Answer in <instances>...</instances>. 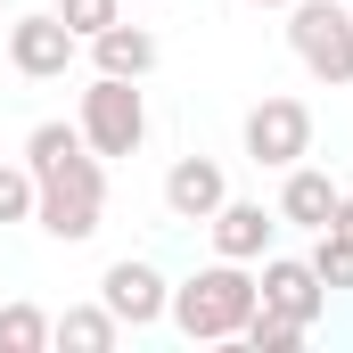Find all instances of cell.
Listing matches in <instances>:
<instances>
[{
	"instance_id": "cell-1",
	"label": "cell",
	"mask_w": 353,
	"mask_h": 353,
	"mask_svg": "<svg viewBox=\"0 0 353 353\" xmlns=\"http://www.w3.org/2000/svg\"><path fill=\"white\" fill-rule=\"evenodd\" d=\"M263 304V288H255V271L247 263H214L189 271L173 288V304H165V321H173L189 345H239V329H247V312Z\"/></svg>"
},
{
	"instance_id": "cell-2",
	"label": "cell",
	"mask_w": 353,
	"mask_h": 353,
	"mask_svg": "<svg viewBox=\"0 0 353 353\" xmlns=\"http://www.w3.org/2000/svg\"><path fill=\"white\" fill-rule=\"evenodd\" d=\"M99 214H107V157L66 148L58 165L33 173V222H41L58 247H83L90 230H99Z\"/></svg>"
},
{
	"instance_id": "cell-3",
	"label": "cell",
	"mask_w": 353,
	"mask_h": 353,
	"mask_svg": "<svg viewBox=\"0 0 353 353\" xmlns=\"http://www.w3.org/2000/svg\"><path fill=\"white\" fill-rule=\"evenodd\" d=\"M288 50L304 58V74L329 90L353 83V8L345 0H288Z\"/></svg>"
},
{
	"instance_id": "cell-4",
	"label": "cell",
	"mask_w": 353,
	"mask_h": 353,
	"mask_svg": "<svg viewBox=\"0 0 353 353\" xmlns=\"http://www.w3.org/2000/svg\"><path fill=\"white\" fill-rule=\"evenodd\" d=\"M74 123H83L90 157H140V140H148V99H140L132 74H90Z\"/></svg>"
},
{
	"instance_id": "cell-5",
	"label": "cell",
	"mask_w": 353,
	"mask_h": 353,
	"mask_svg": "<svg viewBox=\"0 0 353 353\" xmlns=\"http://www.w3.org/2000/svg\"><path fill=\"white\" fill-rule=\"evenodd\" d=\"M247 157L271 165V173L304 165V157H312V107H304V99H255V107H247Z\"/></svg>"
},
{
	"instance_id": "cell-6",
	"label": "cell",
	"mask_w": 353,
	"mask_h": 353,
	"mask_svg": "<svg viewBox=\"0 0 353 353\" xmlns=\"http://www.w3.org/2000/svg\"><path fill=\"white\" fill-rule=\"evenodd\" d=\"M74 33H66V17L58 8H33V17H17L8 25V66L25 74V83H58L66 66H74Z\"/></svg>"
},
{
	"instance_id": "cell-7",
	"label": "cell",
	"mask_w": 353,
	"mask_h": 353,
	"mask_svg": "<svg viewBox=\"0 0 353 353\" xmlns=\"http://www.w3.org/2000/svg\"><path fill=\"white\" fill-rule=\"evenodd\" d=\"M99 304H107L123 329H157L165 304H173V288H165V271H157V263L123 255V263H107V279H99Z\"/></svg>"
},
{
	"instance_id": "cell-8",
	"label": "cell",
	"mask_w": 353,
	"mask_h": 353,
	"mask_svg": "<svg viewBox=\"0 0 353 353\" xmlns=\"http://www.w3.org/2000/svg\"><path fill=\"white\" fill-rule=\"evenodd\" d=\"M205 230H214V255H222V263H263L279 214H263L255 197H222V205L205 214Z\"/></svg>"
},
{
	"instance_id": "cell-9",
	"label": "cell",
	"mask_w": 353,
	"mask_h": 353,
	"mask_svg": "<svg viewBox=\"0 0 353 353\" xmlns=\"http://www.w3.org/2000/svg\"><path fill=\"white\" fill-rule=\"evenodd\" d=\"M255 288H263V304H271V312H288L296 329H312V321H321V304H329L321 271L304 263V255H263V279H255Z\"/></svg>"
},
{
	"instance_id": "cell-10",
	"label": "cell",
	"mask_w": 353,
	"mask_h": 353,
	"mask_svg": "<svg viewBox=\"0 0 353 353\" xmlns=\"http://www.w3.org/2000/svg\"><path fill=\"white\" fill-rule=\"evenodd\" d=\"M222 197H230V181H222L214 157H173V173H165V214L173 222H205Z\"/></svg>"
},
{
	"instance_id": "cell-11",
	"label": "cell",
	"mask_w": 353,
	"mask_h": 353,
	"mask_svg": "<svg viewBox=\"0 0 353 353\" xmlns=\"http://www.w3.org/2000/svg\"><path fill=\"white\" fill-rule=\"evenodd\" d=\"M337 197H345V189L321 173V165H288V181H279V222H296V230H329Z\"/></svg>"
},
{
	"instance_id": "cell-12",
	"label": "cell",
	"mask_w": 353,
	"mask_h": 353,
	"mask_svg": "<svg viewBox=\"0 0 353 353\" xmlns=\"http://www.w3.org/2000/svg\"><path fill=\"white\" fill-rule=\"evenodd\" d=\"M90 66H99V74H132V83H140V74H157V33L115 17L107 33H90Z\"/></svg>"
},
{
	"instance_id": "cell-13",
	"label": "cell",
	"mask_w": 353,
	"mask_h": 353,
	"mask_svg": "<svg viewBox=\"0 0 353 353\" xmlns=\"http://www.w3.org/2000/svg\"><path fill=\"white\" fill-rule=\"evenodd\" d=\"M115 337H123V321H115L107 304H74V312L50 321V345H74V353H107Z\"/></svg>"
},
{
	"instance_id": "cell-14",
	"label": "cell",
	"mask_w": 353,
	"mask_h": 353,
	"mask_svg": "<svg viewBox=\"0 0 353 353\" xmlns=\"http://www.w3.org/2000/svg\"><path fill=\"white\" fill-rule=\"evenodd\" d=\"M304 263L321 271L329 296H345V288H353V239H345V230H312V255H304Z\"/></svg>"
},
{
	"instance_id": "cell-15",
	"label": "cell",
	"mask_w": 353,
	"mask_h": 353,
	"mask_svg": "<svg viewBox=\"0 0 353 353\" xmlns=\"http://www.w3.org/2000/svg\"><path fill=\"white\" fill-rule=\"evenodd\" d=\"M50 345V312L41 304H0V353H41Z\"/></svg>"
},
{
	"instance_id": "cell-16",
	"label": "cell",
	"mask_w": 353,
	"mask_h": 353,
	"mask_svg": "<svg viewBox=\"0 0 353 353\" xmlns=\"http://www.w3.org/2000/svg\"><path fill=\"white\" fill-rule=\"evenodd\" d=\"M312 329H296L288 312H271V304H255L247 312V329H239V345H255V353H288V345H304Z\"/></svg>"
},
{
	"instance_id": "cell-17",
	"label": "cell",
	"mask_w": 353,
	"mask_h": 353,
	"mask_svg": "<svg viewBox=\"0 0 353 353\" xmlns=\"http://www.w3.org/2000/svg\"><path fill=\"white\" fill-rule=\"evenodd\" d=\"M58 17H66L74 41H90V33H107V25L123 17V0H58Z\"/></svg>"
},
{
	"instance_id": "cell-18",
	"label": "cell",
	"mask_w": 353,
	"mask_h": 353,
	"mask_svg": "<svg viewBox=\"0 0 353 353\" xmlns=\"http://www.w3.org/2000/svg\"><path fill=\"white\" fill-rule=\"evenodd\" d=\"M0 222H33V173L0 165Z\"/></svg>"
},
{
	"instance_id": "cell-19",
	"label": "cell",
	"mask_w": 353,
	"mask_h": 353,
	"mask_svg": "<svg viewBox=\"0 0 353 353\" xmlns=\"http://www.w3.org/2000/svg\"><path fill=\"white\" fill-rule=\"evenodd\" d=\"M329 230H345V239H353V197H337V214H329Z\"/></svg>"
},
{
	"instance_id": "cell-20",
	"label": "cell",
	"mask_w": 353,
	"mask_h": 353,
	"mask_svg": "<svg viewBox=\"0 0 353 353\" xmlns=\"http://www.w3.org/2000/svg\"><path fill=\"white\" fill-rule=\"evenodd\" d=\"M255 8H288V0H255Z\"/></svg>"
},
{
	"instance_id": "cell-21",
	"label": "cell",
	"mask_w": 353,
	"mask_h": 353,
	"mask_svg": "<svg viewBox=\"0 0 353 353\" xmlns=\"http://www.w3.org/2000/svg\"><path fill=\"white\" fill-rule=\"evenodd\" d=\"M123 8H148V0H123Z\"/></svg>"
}]
</instances>
